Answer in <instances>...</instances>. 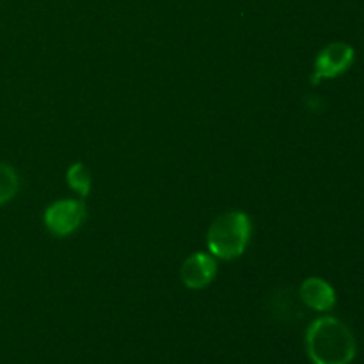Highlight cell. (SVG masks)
<instances>
[{"label":"cell","mask_w":364,"mask_h":364,"mask_svg":"<svg viewBox=\"0 0 364 364\" xmlns=\"http://www.w3.org/2000/svg\"><path fill=\"white\" fill-rule=\"evenodd\" d=\"M252 224L247 213L226 212L217 217L208 230V249L213 256L223 259H235L242 256L251 240Z\"/></svg>","instance_id":"cell-2"},{"label":"cell","mask_w":364,"mask_h":364,"mask_svg":"<svg viewBox=\"0 0 364 364\" xmlns=\"http://www.w3.org/2000/svg\"><path fill=\"white\" fill-rule=\"evenodd\" d=\"M87 210L80 199H60L45 212V224L55 237H68L84 224Z\"/></svg>","instance_id":"cell-4"},{"label":"cell","mask_w":364,"mask_h":364,"mask_svg":"<svg viewBox=\"0 0 364 364\" xmlns=\"http://www.w3.org/2000/svg\"><path fill=\"white\" fill-rule=\"evenodd\" d=\"M20 180L13 166L6 162H0V205L11 201L16 196Z\"/></svg>","instance_id":"cell-8"},{"label":"cell","mask_w":364,"mask_h":364,"mask_svg":"<svg viewBox=\"0 0 364 364\" xmlns=\"http://www.w3.org/2000/svg\"><path fill=\"white\" fill-rule=\"evenodd\" d=\"M355 52L348 43L336 41L323 46L315 59V70L311 75V84L316 85L327 78H336L343 75L354 64Z\"/></svg>","instance_id":"cell-3"},{"label":"cell","mask_w":364,"mask_h":364,"mask_svg":"<svg viewBox=\"0 0 364 364\" xmlns=\"http://www.w3.org/2000/svg\"><path fill=\"white\" fill-rule=\"evenodd\" d=\"M306 350L315 364H348L355 358V338L347 323L322 316L308 327Z\"/></svg>","instance_id":"cell-1"},{"label":"cell","mask_w":364,"mask_h":364,"mask_svg":"<svg viewBox=\"0 0 364 364\" xmlns=\"http://www.w3.org/2000/svg\"><path fill=\"white\" fill-rule=\"evenodd\" d=\"M66 180L68 185H70L78 196H82V198L89 196V192H91V173H89V169L82 162L73 164V166L68 169Z\"/></svg>","instance_id":"cell-7"},{"label":"cell","mask_w":364,"mask_h":364,"mask_svg":"<svg viewBox=\"0 0 364 364\" xmlns=\"http://www.w3.org/2000/svg\"><path fill=\"white\" fill-rule=\"evenodd\" d=\"M217 274L215 258L206 252H194L183 262L180 270L181 281L187 288L192 290H201L208 287Z\"/></svg>","instance_id":"cell-5"},{"label":"cell","mask_w":364,"mask_h":364,"mask_svg":"<svg viewBox=\"0 0 364 364\" xmlns=\"http://www.w3.org/2000/svg\"><path fill=\"white\" fill-rule=\"evenodd\" d=\"M299 295L301 301L315 311H329L336 304V291L322 277H308L302 281Z\"/></svg>","instance_id":"cell-6"}]
</instances>
